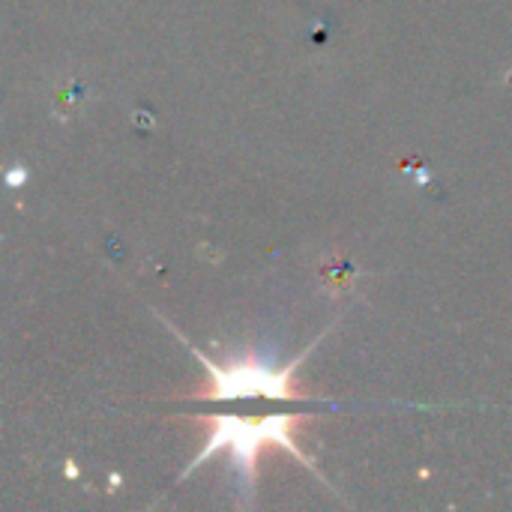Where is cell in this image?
I'll return each mask as SVG.
<instances>
[{
    "instance_id": "obj_1",
    "label": "cell",
    "mask_w": 512,
    "mask_h": 512,
    "mask_svg": "<svg viewBox=\"0 0 512 512\" xmlns=\"http://www.w3.org/2000/svg\"><path fill=\"white\" fill-rule=\"evenodd\" d=\"M195 420L207 429V444L192 459V465L186 468L183 477H189L192 471H198L219 450H228L231 468L240 474L246 492H255V483H258V459L270 447L288 450L306 468L315 471V465L297 447V429L306 423L303 414H273V417H264V420H243V417H234V414H216V417L213 414H204V417H195Z\"/></svg>"
},
{
    "instance_id": "obj_2",
    "label": "cell",
    "mask_w": 512,
    "mask_h": 512,
    "mask_svg": "<svg viewBox=\"0 0 512 512\" xmlns=\"http://www.w3.org/2000/svg\"><path fill=\"white\" fill-rule=\"evenodd\" d=\"M306 354H300L291 366H270L261 357H231L225 363H213L195 351V357L207 369V384L198 387L192 399H309L297 387V366L306 360Z\"/></svg>"
}]
</instances>
